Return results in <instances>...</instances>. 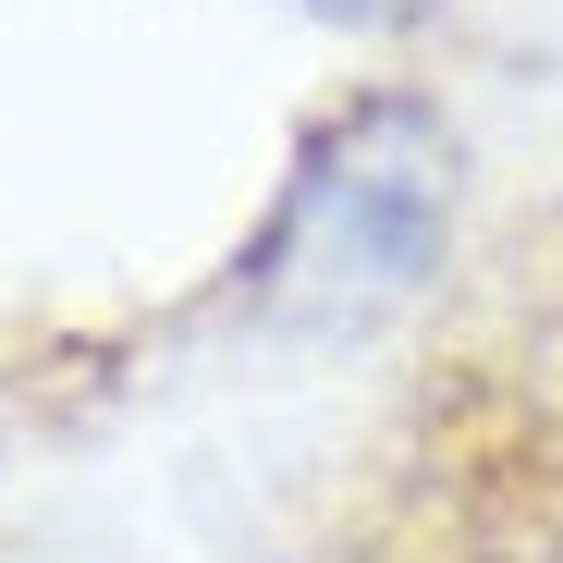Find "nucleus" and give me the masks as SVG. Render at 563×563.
I'll return each instance as SVG.
<instances>
[{
    "label": "nucleus",
    "mask_w": 563,
    "mask_h": 563,
    "mask_svg": "<svg viewBox=\"0 0 563 563\" xmlns=\"http://www.w3.org/2000/svg\"><path fill=\"white\" fill-rule=\"evenodd\" d=\"M465 245V123L441 86L355 74L307 111V135L282 147V184L233 257L245 331L282 343H367L405 307H429Z\"/></svg>",
    "instance_id": "nucleus-1"
},
{
    "label": "nucleus",
    "mask_w": 563,
    "mask_h": 563,
    "mask_svg": "<svg viewBox=\"0 0 563 563\" xmlns=\"http://www.w3.org/2000/svg\"><path fill=\"white\" fill-rule=\"evenodd\" d=\"M405 563H563V453H490L441 478Z\"/></svg>",
    "instance_id": "nucleus-2"
},
{
    "label": "nucleus",
    "mask_w": 563,
    "mask_h": 563,
    "mask_svg": "<svg viewBox=\"0 0 563 563\" xmlns=\"http://www.w3.org/2000/svg\"><path fill=\"white\" fill-rule=\"evenodd\" d=\"M282 13H307V25H331V37H355V49H405L417 25L453 13V0H282Z\"/></svg>",
    "instance_id": "nucleus-3"
}]
</instances>
